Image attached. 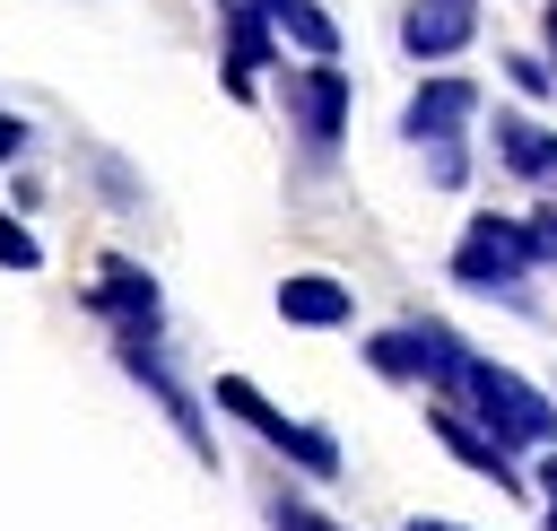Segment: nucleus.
Masks as SVG:
<instances>
[{
    "mask_svg": "<svg viewBox=\"0 0 557 531\" xmlns=\"http://www.w3.org/2000/svg\"><path fill=\"white\" fill-rule=\"evenodd\" d=\"M426 427H435V444H444L461 470H479L487 487H505V496H522V487H531V479L513 470V444H505L487 418H470L461 400H426Z\"/></svg>",
    "mask_w": 557,
    "mask_h": 531,
    "instance_id": "7",
    "label": "nucleus"
},
{
    "mask_svg": "<svg viewBox=\"0 0 557 531\" xmlns=\"http://www.w3.org/2000/svg\"><path fill=\"white\" fill-rule=\"evenodd\" d=\"M505 78H513L522 96H557V70H548V61H531V52H513V61H505Z\"/></svg>",
    "mask_w": 557,
    "mask_h": 531,
    "instance_id": "18",
    "label": "nucleus"
},
{
    "mask_svg": "<svg viewBox=\"0 0 557 531\" xmlns=\"http://www.w3.org/2000/svg\"><path fill=\"white\" fill-rule=\"evenodd\" d=\"M287 113H296L305 148H313V157H331V148H339V131H348V70H339V61H305V70L287 78Z\"/></svg>",
    "mask_w": 557,
    "mask_h": 531,
    "instance_id": "8",
    "label": "nucleus"
},
{
    "mask_svg": "<svg viewBox=\"0 0 557 531\" xmlns=\"http://www.w3.org/2000/svg\"><path fill=\"white\" fill-rule=\"evenodd\" d=\"M496 157H505V174L540 183V174H548V157H557V131H540L531 113H496Z\"/></svg>",
    "mask_w": 557,
    "mask_h": 531,
    "instance_id": "14",
    "label": "nucleus"
},
{
    "mask_svg": "<svg viewBox=\"0 0 557 531\" xmlns=\"http://www.w3.org/2000/svg\"><path fill=\"white\" fill-rule=\"evenodd\" d=\"M113 366L148 392V409L183 435V453L191 461H218V435H209V409H200V392L183 383V366L165 357V331H113Z\"/></svg>",
    "mask_w": 557,
    "mask_h": 531,
    "instance_id": "3",
    "label": "nucleus"
},
{
    "mask_svg": "<svg viewBox=\"0 0 557 531\" xmlns=\"http://www.w3.org/2000/svg\"><path fill=\"white\" fill-rule=\"evenodd\" d=\"M261 514H270V531H348V522H331V514H322L313 496H296V487H270Z\"/></svg>",
    "mask_w": 557,
    "mask_h": 531,
    "instance_id": "15",
    "label": "nucleus"
},
{
    "mask_svg": "<svg viewBox=\"0 0 557 531\" xmlns=\"http://www.w3.org/2000/svg\"><path fill=\"white\" fill-rule=\"evenodd\" d=\"M0 270H44V244H35L9 209H0Z\"/></svg>",
    "mask_w": 557,
    "mask_h": 531,
    "instance_id": "16",
    "label": "nucleus"
},
{
    "mask_svg": "<svg viewBox=\"0 0 557 531\" xmlns=\"http://www.w3.org/2000/svg\"><path fill=\"white\" fill-rule=\"evenodd\" d=\"M218 26H226V96H252L261 70L278 61V26L261 0H218Z\"/></svg>",
    "mask_w": 557,
    "mask_h": 531,
    "instance_id": "9",
    "label": "nucleus"
},
{
    "mask_svg": "<svg viewBox=\"0 0 557 531\" xmlns=\"http://www.w3.org/2000/svg\"><path fill=\"white\" fill-rule=\"evenodd\" d=\"M9 157H26V122L0 104V165H9Z\"/></svg>",
    "mask_w": 557,
    "mask_h": 531,
    "instance_id": "20",
    "label": "nucleus"
},
{
    "mask_svg": "<svg viewBox=\"0 0 557 531\" xmlns=\"http://www.w3.org/2000/svg\"><path fill=\"white\" fill-rule=\"evenodd\" d=\"M426 174H435L444 192H461V183H470V157H461V139H426Z\"/></svg>",
    "mask_w": 557,
    "mask_h": 531,
    "instance_id": "17",
    "label": "nucleus"
},
{
    "mask_svg": "<svg viewBox=\"0 0 557 531\" xmlns=\"http://www.w3.org/2000/svg\"><path fill=\"white\" fill-rule=\"evenodd\" d=\"M278 313L305 322V331H339V322L357 313V296H348L331 270H287V279H278Z\"/></svg>",
    "mask_w": 557,
    "mask_h": 531,
    "instance_id": "12",
    "label": "nucleus"
},
{
    "mask_svg": "<svg viewBox=\"0 0 557 531\" xmlns=\"http://www.w3.org/2000/svg\"><path fill=\"white\" fill-rule=\"evenodd\" d=\"M470 35H479V0H409L400 9L409 61H453V52H470Z\"/></svg>",
    "mask_w": 557,
    "mask_h": 531,
    "instance_id": "10",
    "label": "nucleus"
},
{
    "mask_svg": "<svg viewBox=\"0 0 557 531\" xmlns=\"http://www.w3.org/2000/svg\"><path fill=\"white\" fill-rule=\"evenodd\" d=\"M470 418H487L513 453H548L557 444V400L531 383V374H513V366H496V357H470V374H461V392H453Z\"/></svg>",
    "mask_w": 557,
    "mask_h": 531,
    "instance_id": "4",
    "label": "nucleus"
},
{
    "mask_svg": "<svg viewBox=\"0 0 557 531\" xmlns=\"http://www.w3.org/2000/svg\"><path fill=\"white\" fill-rule=\"evenodd\" d=\"M87 313L113 322V331H165V287H157L148 261L104 252V261H96V287H87Z\"/></svg>",
    "mask_w": 557,
    "mask_h": 531,
    "instance_id": "6",
    "label": "nucleus"
},
{
    "mask_svg": "<svg viewBox=\"0 0 557 531\" xmlns=\"http://www.w3.org/2000/svg\"><path fill=\"white\" fill-rule=\"evenodd\" d=\"M218 409L235 418V427H252L287 470H305V479H339V444L322 435V427H305V418H287L252 374H218Z\"/></svg>",
    "mask_w": 557,
    "mask_h": 531,
    "instance_id": "5",
    "label": "nucleus"
},
{
    "mask_svg": "<svg viewBox=\"0 0 557 531\" xmlns=\"http://www.w3.org/2000/svg\"><path fill=\"white\" fill-rule=\"evenodd\" d=\"M531 270H548L540 261V235H531V218H470L461 226V244H453V279L470 287V296H505V305H531Z\"/></svg>",
    "mask_w": 557,
    "mask_h": 531,
    "instance_id": "1",
    "label": "nucleus"
},
{
    "mask_svg": "<svg viewBox=\"0 0 557 531\" xmlns=\"http://www.w3.org/2000/svg\"><path fill=\"white\" fill-rule=\"evenodd\" d=\"M470 113H479V87H470V78H426V87L400 104V139H409V148H426V139H461Z\"/></svg>",
    "mask_w": 557,
    "mask_h": 531,
    "instance_id": "11",
    "label": "nucleus"
},
{
    "mask_svg": "<svg viewBox=\"0 0 557 531\" xmlns=\"http://www.w3.org/2000/svg\"><path fill=\"white\" fill-rule=\"evenodd\" d=\"M540 505H548V531H557V444H548V461H540Z\"/></svg>",
    "mask_w": 557,
    "mask_h": 531,
    "instance_id": "21",
    "label": "nucleus"
},
{
    "mask_svg": "<svg viewBox=\"0 0 557 531\" xmlns=\"http://www.w3.org/2000/svg\"><path fill=\"white\" fill-rule=\"evenodd\" d=\"M531 235H540V261H557V200L531 209Z\"/></svg>",
    "mask_w": 557,
    "mask_h": 531,
    "instance_id": "19",
    "label": "nucleus"
},
{
    "mask_svg": "<svg viewBox=\"0 0 557 531\" xmlns=\"http://www.w3.org/2000/svg\"><path fill=\"white\" fill-rule=\"evenodd\" d=\"M470 357H479V348H470L453 322H392V331L366 339V366H374L383 383H418L426 400H453L461 374H470Z\"/></svg>",
    "mask_w": 557,
    "mask_h": 531,
    "instance_id": "2",
    "label": "nucleus"
},
{
    "mask_svg": "<svg viewBox=\"0 0 557 531\" xmlns=\"http://www.w3.org/2000/svg\"><path fill=\"white\" fill-rule=\"evenodd\" d=\"M548 52H557V0H548Z\"/></svg>",
    "mask_w": 557,
    "mask_h": 531,
    "instance_id": "23",
    "label": "nucleus"
},
{
    "mask_svg": "<svg viewBox=\"0 0 557 531\" xmlns=\"http://www.w3.org/2000/svg\"><path fill=\"white\" fill-rule=\"evenodd\" d=\"M261 9H270L278 44H296L305 61H331V52H339V17H331L322 0H261Z\"/></svg>",
    "mask_w": 557,
    "mask_h": 531,
    "instance_id": "13",
    "label": "nucleus"
},
{
    "mask_svg": "<svg viewBox=\"0 0 557 531\" xmlns=\"http://www.w3.org/2000/svg\"><path fill=\"white\" fill-rule=\"evenodd\" d=\"M400 531H470V522H435V514H418V522H400Z\"/></svg>",
    "mask_w": 557,
    "mask_h": 531,
    "instance_id": "22",
    "label": "nucleus"
}]
</instances>
